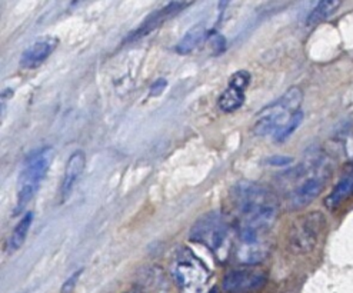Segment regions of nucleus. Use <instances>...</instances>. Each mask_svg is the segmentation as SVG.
<instances>
[{
  "label": "nucleus",
  "instance_id": "nucleus-1",
  "mask_svg": "<svg viewBox=\"0 0 353 293\" xmlns=\"http://www.w3.org/2000/svg\"><path fill=\"white\" fill-rule=\"evenodd\" d=\"M230 196L241 214V228H249L263 234L269 232L279 212L276 193L263 183L241 181L232 188Z\"/></svg>",
  "mask_w": 353,
  "mask_h": 293
},
{
  "label": "nucleus",
  "instance_id": "nucleus-2",
  "mask_svg": "<svg viewBox=\"0 0 353 293\" xmlns=\"http://www.w3.org/2000/svg\"><path fill=\"white\" fill-rule=\"evenodd\" d=\"M303 101V92L298 86L289 88L278 101L265 106L253 122V133L256 136H266L276 133L282 129L290 117L301 110Z\"/></svg>",
  "mask_w": 353,
  "mask_h": 293
},
{
  "label": "nucleus",
  "instance_id": "nucleus-3",
  "mask_svg": "<svg viewBox=\"0 0 353 293\" xmlns=\"http://www.w3.org/2000/svg\"><path fill=\"white\" fill-rule=\"evenodd\" d=\"M54 158V150L45 148L39 150L30 161H28L25 169L21 172L17 183V202L16 212H21L33 199L36 192L42 185V181L52 165Z\"/></svg>",
  "mask_w": 353,
  "mask_h": 293
},
{
  "label": "nucleus",
  "instance_id": "nucleus-4",
  "mask_svg": "<svg viewBox=\"0 0 353 293\" xmlns=\"http://www.w3.org/2000/svg\"><path fill=\"white\" fill-rule=\"evenodd\" d=\"M326 226L322 212H310L293 222L288 234V246L295 255H305L316 247Z\"/></svg>",
  "mask_w": 353,
  "mask_h": 293
},
{
  "label": "nucleus",
  "instance_id": "nucleus-5",
  "mask_svg": "<svg viewBox=\"0 0 353 293\" xmlns=\"http://www.w3.org/2000/svg\"><path fill=\"white\" fill-rule=\"evenodd\" d=\"M190 239L221 253L229 243V225L221 212H209L190 229Z\"/></svg>",
  "mask_w": 353,
  "mask_h": 293
},
{
  "label": "nucleus",
  "instance_id": "nucleus-6",
  "mask_svg": "<svg viewBox=\"0 0 353 293\" xmlns=\"http://www.w3.org/2000/svg\"><path fill=\"white\" fill-rule=\"evenodd\" d=\"M173 278L183 293H202L209 281V270L198 256L185 249L176 258Z\"/></svg>",
  "mask_w": 353,
  "mask_h": 293
},
{
  "label": "nucleus",
  "instance_id": "nucleus-7",
  "mask_svg": "<svg viewBox=\"0 0 353 293\" xmlns=\"http://www.w3.org/2000/svg\"><path fill=\"white\" fill-rule=\"evenodd\" d=\"M327 181V168L322 159L318 161L315 168L306 178L289 193L288 205L290 209H302L315 201L325 189Z\"/></svg>",
  "mask_w": 353,
  "mask_h": 293
},
{
  "label": "nucleus",
  "instance_id": "nucleus-8",
  "mask_svg": "<svg viewBox=\"0 0 353 293\" xmlns=\"http://www.w3.org/2000/svg\"><path fill=\"white\" fill-rule=\"evenodd\" d=\"M265 283V272L245 266L229 270L223 278L222 286L228 293H253L262 289Z\"/></svg>",
  "mask_w": 353,
  "mask_h": 293
},
{
  "label": "nucleus",
  "instance_id": "nucleus-9",
  "mask_svg": "<svg viewBox=\"0 0 353 293\" xmlns=\"http://www.w3.org/2000/svg\"><path fill=\"white\" fill-rule=\"evenodd\" d=\"M250 83V73L248 70L234 72L228 88L222 92L218 99V106L225 113H233L242 108L245 103V89Z\"/></svg>",
  "mask_w": 353,
  "mask_h": 293
},
{
  "label": "nucleus",
  "instance_id": "nucleus-10",
  "mask_svg": "<svg viewBox=\"0 0 353 293\" xmlns=\"http://www.w3.org/2000/svg\"><path fill=\"white\" fill-rule=\"evenodd\" d=\"M59 45V39L53 36H43L36 41L22 53L21 65L23 69H34L41 66L46 59L56 50Z\"/></svg>",
  "mask_w": 353,
  "mask_h": 293
},
{
  "label": "nucleus",
  "instance_id": "nucleus-11",
  "mask_svg": "<svg viewBox=\"0 0 353 293\" xmlns=\"http://www.w3.org/2000/svg\"><path fill=\"white\" fill-rule=\"evenodd\" d=\"M86 166V154L83 150H74L66 162L65 166V173H63V179H62V185H61V196H62V202H65L70 192L73 190L76 182L79 181V178L82 176L83 170Z\"/></svg>",
  "mask_w": 353,
  "mask_h": 293
},
{
  "label": "nucleus",
  "instance_id": "nucleus-12",
  "mask_svg": "<svg viewBox=\"0 0 353 293\" xmlns=\"http://www.w3.org/2000/svg\"><path fill=\"white\" fill-rule=\"evenodd\" d=\"M186 6H189V3H179V2H172L169 5H166L165 8L154 10L150 16H148V19H145V22L136 29V32H133L129 39H139L142 36H146L148 33H150L152 30H154L158 26H161L168 17L174 16L176 13L182 12Z\"/></svg>",
  "mask_w": 353,
  "mask_h": 293
},
{
  "label": "nucleus",
  "instance_id": "nucleus-13",
  "mask_svg": "<svg viewBox=\"0 0 353 293\" xmlns=\"http://www.w3.org/2000/svg\"><path fill=\"white\" fill-rule=\"evenodd\" d=\"M205 36H206V25L203 22L196 23L185 33V36L181 39L179 43L176 45V52L181 54H188L193 52L203 41Z\"/></svg>",
  "mask_w": 353,
  "mask_h": 293
},
{
  "label": "nucleus",
  "instance_id": "nucleus-14",
  "mask_svg": "<svg viewBox=\"0 0 353 293\" xmlns=\"http://www.w3.org/2000/svg\"><path fill=\"white\" fill-rule=\"evenodd\" d=\"M33 216H34L33 212H26L23 214V218L21 219V222L16 225V228L13 229L10 238L8 241V253H13L23 246V243L28 238L29 229L33 223Z\"/></svg>",
  "mask_w": 353,
  "mask_h": 293
},
{
  "label": "nucleus",
  "instance_id": "nucleus-15",
  "mask_svg": "<svg viewBox=\"0 0 353 293\" xmlns=\"http://www.w3.org/2000/svg\"><path fill=\"white\" fill-rule=\"evenodd\" d=\"M352 192H353V172H349L342 176V179L329 193V196L326 198V206L329 209L338 208Z\"/></svg>",
  "mask_w": 353,
  "mask_h": 293
},
{
  "label": "nucleus",
  "instance_id": "nucleus-16",
  "mask_svg": "<svg viewBox=\"0 0 353 293\" xmlns=\"http://www.w3.org/2000/svg\"><path fill=\"white\" fill-rule=\"evenodd\" d=\"M341 6V2H333V0H325V2H319L315 8H313L306 19L307 26H315L326 21L333 13L338 10Z\"/></svg>",
  "mask_w": 353,
  "mask_h": 293
},
{
  "label": "nucleus",
  "instance_id": "nucleus-17",
  "mask_svg": "<svg viewBox=\"0 0 353 293\" xmlns=\"http://www.w3.org/2000/svg\"><path fill=\"white\" fill-rule=\"evenodd\" d=\"M269 253V246L266 243L263 245H254V246H245L242 245L238 252V259L243 265H258Z\"/></svg>",
  "mask_w": 353,
  "mask_h": 293
},
{
  "label": "nucleus",
  "instance_id": "nucleus-18",
  "mask_svg": "<svg viewBox=\"0 0 353 293\" xmlns=\"http://www.w3.org/2000/svg\"><path fill=\"white\" fill-rule=\"evenodd\" d=\"M302 122H303V112L299 110L290 117V121L282 129H279L276 133H274V141L285 142L286 139H289L293 134V132H295L302 125Z\"/></svg>",
  "mask_w": 353,
  "mask_h": 293
},
{
  "label": "nucleus",
  "instance_id": "nucleus-19",
  "mask_svg": "<svg viewBox=\"0 0 353 293\" xmlns=\"http://www.w3.org/2000/svg\"><path fill=\"white\" fill-rule=\"evenodd\" d=\"M82 273H83V269H79V270L73 272L72 275L65 281V283H63V286L61 289V293H72L74 290L77 282H79Z\"/></svg>",
  "mask_w": 353,
  "mask_h": 293
},
{
  "label": "nucleus",
  "instance_id": "nucleus-20",
  "mask_svg": "<svg viewBox=\"0 0 353 293\" xmlns=\"http://www.w3.org/2000/svg\"><path fill=\"white\" fill-rule=\"evenodd\" d=\"M166 86H168L166 79H163V77H159V79H156L152 83L150 89H149V94L150 96H161L163 93V90L166 89Z\"/></svg>",
  "mask_w": 353,
  "mask_h": 293
},
{
  "label": "nucleus",
  "instance_id": "nucleus-21",
  "mask_svg": "<svg viewBox=\"0 0 353 293\" xmlns=\"http://www.w3.org/2000/svg\"><path fill=\"white\" fill-rule=\"evenodd\" d=\"M292 158H288V156H272V158L268 159V163L270 165H279V166H286L292 163Z\"/></svg>",
  "mask_w": 353,
  "mask_h": 293
},
{
  "label": "nucleus",
  "instance_id": "nucleus-22",
  "mask_svg": "<svg viewBox=\"0 0 353 293\" xmlns=\"http://www.w3.org/2000/svg\"><path fill=\"white\" fill-rule=\"evenodd\" d=\"M132 293H137V292H132Z\"/></svg>",
  "mask_w": 353,
  "mask_h": 293
}]
</instances>
